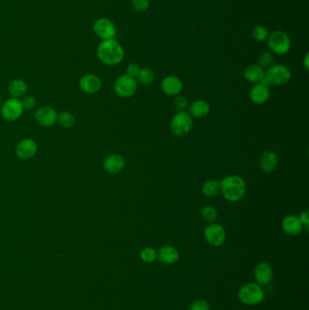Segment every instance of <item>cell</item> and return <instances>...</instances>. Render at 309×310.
<instances>
[{"label": "cell", "mask_w": 309, "mask_h": 310, "mask_svg": "<svg viewBox=\"0 0 309 310\" xmlns=\"http://www.w3.org/2000/svg\"><path fill=\"white\" fill-rule=\"evenodd\" d=\"M97 57L104 64L116 65L125 57V50L115 39L102 40L97 47Z\"/></svg>", "instance_id": "6da1fadb"}, {"label": "cell", "mask_w": 309, "mask_h": 310, "mask_svg": "<svg viewBox=\"0 0 309 310\" xmlns=\"http://www.w3.org/2000/svg\"><path fill=\"white\" fill-rule=\"evenodd\" d=\"M223 197L230 202H240L246 194V182L237 175H229L220 181Z\"/></svg>", "instance_id": "7a4b0ae2"}, {"label": "cell", "mask_w": 309, "mask_h": 310, "mask_svg": "<svg viewBox=\"0 0 309 310\" xmlns=\"http://www.w3.org/2000/svg\"><path fill=\"white\" fill-rule=\"evenodd\" d=\"M265 298V292L257 283H249L241 287L239 291V299L247 306H254L262 302Z\"/></svg>", "instance_id": "3957f363"}, {"label": "cell", "mask_w": 309, "mask_h": 310, "mask_svg": "<svg viewBox=\"0 0 309 310\" xmlns=\"http://www.w3.org/2000/svg\"><path fill=\"white\" fill-rule=\"evenodd\" d=\"M268 44L271 52L277 55H286L291 49V41L287 33L275 30L268 36Z\"/></svg>", "instance_id": "277c9868"}, {"label": "cell", "mask_w": 309, "mask_h": 310, "mask_svg": "<svg viewBox=\"0 0 309 310\" xmlns=\"http://www.w3.org/2000/svg\"><path fill=\"white\" fill-rule=\"evenodd\" d=\"M171 131L178 137L187 135L193 127V119L187 112H178L171 121Z\"/></svg>", "instance_id": "5b68a950"}, {"label": "cell", "mask_w": 309, "mask_h": 310, "mask_svg": "<svg viewBox=\"0 0 309 310\" xmlns=\"http://www.w3.org/2000/svg\"><path fill=\"white\" fill-rule=\"evenodd\" d=\"M265 77L270 85H286L291 79V71L286 65H273L267 69Z\"/></svg>", "instance_id": "8992f818"}, {"label": "cell", "mask_w": 309, "mask_h": 310, "mask_svg": "<svg viewBox=\"0 0 309 310\" xmlns=\"http://www.w3.org/2000/svg\"><path fill=\"white\" fill-rule=\"evenodd\" d=\"M137 87L138 82L136 79L134 77H130L127 74L118 77L113 86L117 96L123 98L133 97L136 93Z\"/></svg>", "instance_id": "52a82bcc"}, {"label": "cell", "mask_w": 309, "mask_h": 310, "mask_svg": "<svg viewBox=\"0 0 309 310\" xmlns=\"http://www.w3.org/2000/svg\"><path fill=\"white\" fill-rule=\"evenodd\" d=\"M93 33L102 40L114 39L116 36V28L112 20L106 17H100L93 22Z\"/></svg>", "instance_id": "ba28073f"}, {"label": "cell", "mask_w": 309, "mask_h": 310, "mask_svg": "<svg viewBox=\"0 0 309 310\" xmlns=\"http://www.w3.org/2000/svg\"><path fill=\"white\" fill-rule=\"evenodd\" d=\"M206 242L214 247H219L224 243L226 240V230L223 226L219 223H211L204 230Z\"/></svg>", "instance_id": "9c48e42d"}, {"label": "cell", "mask_w": 309, "mask_h": 310, "mask_svg": "<svg viewBox=\"0 0 309 310\" xmlns=\"http://www.w3.org/2000/svg\"><path fill=\"white\" fill-rule=\"evenodd\" d=\"M22 103L16 98H10L2 106L1 113L4 119L8 121H15L23 113Z\"/></svg>", "instance_id": "30bf717a"}, {"label": "cell", "mask_w": 309, "mask_h": 310, "mask_svg": "<svg viewBox=\"0 0 309 310\" xmlns=\"http://www.w3.org/2000/svg\"><path fill=\"white\" fill-rule=\"evenodd\" d=\"M182 87L183 85L181 79L175 76H168L161 81V88L162 92L170 97H176L180 94Z\"/></svg>", "instance_id": "8fae6325"}, {"label": "cell", "mask_w": 309, "mask_h": 310, "mask_svg": "<svg viewBox=\"0 0 309 310\" xmlns=\"http://www.w3.org/2000/svg\"><path fill=\"white\" fill-rule=\"evenodd\" d=\"M281 226H282L284 232L289 236L299 235L304 229V226L302 224L301 222L299 221L298 217L295 215L286 216L281 222Z\"/></svg>", "instance_id": "7c38bea8"}, {"label": "cell", "mask_w": 309, "mask_h": 310, "mask_svg": "<svg viewBox=\"0 0 309 310\" xmlns=\"http://www.w3.org/2000/svg\"><path fill=\"white\" fill-rule=\"evenodd\" d=\"M157 258L165 265H172L176 263L180 258V254L173 246L165 245L157 251Z\"/></svg>", "instance_id": "4fadbf2b"}, {"label": "cell", "mask_w": 309, "mask_h": 310, "mask_svg": "<svg viewBox=\"0 0 309 310\" xmlns=\"http://www.w3.org/2000/svg\"><path fill=\"white\" fill-rule=\"evenodd\" d=\"M270 97L269 87L260 83L255 84L249 91V98L255 105H263L269 101Z\"/></svg>", "instance_id": "5bb4252c"}, {"label": "cell", "mask_w": 309, "mask_h": 310, "mask_svg": "<svg viewBox=\"0 0 309 310\" xmlns=\"http://www.w3.org/2000/svg\"><path fill=\"white\" fill-rule=\"evenodd\" d=\"M254 276L257 284L268 285L273 279V270L269 264H267L265 262H261L255 268Z\"/></svg>", "instance_id": "9a60e30c"}, {"label": "cell", "mask_w": 309, "mask_h": 310, "mask_svg": "<svg viewBox=\"0 0 309 310\" xmlns=\"http://www.w3.org/2000/svg\"><path fill=\"white\" fill-rule=\"evenodd\" d=\"M80 88L84 91V93H96L100 91L102 87V82L100 78L97 77L96 75L88 74L84 75L79 82Z\"/></svg>", "instance_id": "2e32d148"}, {"label": "cell", "mask_w": 309, "mask_h": 310, "mask_svg": "<svg viewBox=\"0 0 309 310\" xmlns=\"http://www.w3.org/2000/svg\"><path fill=\"white\" fill-rule=\"evenodd\" d=\"M57 113L51 107H42L35 114L36 122L43 126H52L57 121Z\"/></svg>", "instance_id": "e0dca14e"}, {"label": "cell", "mask_w": 309, "mask_h": 310, "mask_svg": "<svg viewBox=\"0 0 309 310\" xmlns=\"http://www.w3.org/2000/svg\"><path fill=\"white\" fill-rule=\"evenodd\" d=\"M37 152V145L31 139H25L19 141L16 148V155L21 159L28 160L32 158Z\"/></svg>", "instance_id": "ac0fdd59"}, {"label": "cell", "mask_w": 309, "mask_h": 310, "mask_svg": "<svg viewBox=\"0 0 309 310\" xmlns=\"http://www.w3.org/2000/svg\"><path fill=\"white\" fill-rule=\"evenodd\" d=\"M125 166V158L120 154H112L105 158L104 168L109 173L115 174L122 172Z\"/></svg>", "instance_id": "d6986e66"}, {"label": "cell", "mask_w": 309, "mask_h": 310, "mask_svg": "<svg viewBox=\"0 0 309 310\" xmlns=\"http://www.w3.org/2000/svg\"><path fill=\"white\" fill-rule=\"evenodd\" d=\"M277 154L272 151H267L262 153L260 160H259V165L264 173H270L274 172L277 166Z\"/></svg>", "instance_id": "ffe728a7"}, {"label": "cell", "mask_w": 309, "mask_h": 310, "mask_svg": "<svg viewBox=\"0 0 309 310\" xmlns=\"http://www.w3.org/2000/svg\"><path fill=\"white\" fill-rule=\"evenodd\" d=\"M264 76H265L264 69L261 68L258 65H250L247 66L243 74L245 80L254 85L260 83Z\"/></svg>", "instance_id": "44dd1931"}, {"label": "cell", "mask_w": 309, "mask_h": 310, "mask_svg": "<svg viewBox=\"0 0 309 310\" xmlns=\"http://www.w3.org/2000/svg\"><path fill=\"white\" fill-rule=\"evenodd\" d=\"M209 113V105L204 100H197L189 105V113L194 118H203Z\"/></svg>", "instance_id": "7402d4cb"}, {"label": "cell", "mask_w": 309, "mask_h": 310, "mask_svg": "<svg viewBox=\"0 0 309 310\" xmlns=\"http://www.w3.org/2000/svg\"><path fill=\"white\" fill-rule=\"evenodd\" d=\"M220 190H221L220 181L214 179L206 181L202 186V193L206 197H214L219 194Z\"/></svg>", "instance_id": "603a6c76"}, {"label": "cell", "mask_w": 309, "mask_h": 310, "mask_svg": "<svg viewBox=\"0 0 309 310\" xmlns=\"http://www.w3.org/2000/svg\"><path fill=\"white\" fill-rule=\"evenodd\" d=\"M26 91L27 85L24 81L20 79L13 81L8 86V92L14 98L22 97L26 93Z\"/></svg>", "instance_id": "cb8c5ba5"}, {"label": "cell", "mask_w": 309, "mask_h": 310, "mask_svg": "<svg viewBox=\"0 0 309 310\" xmlns=\"http://www.w3.org/2000/svg\"><path fill=\"white\" fill-rule=\"evenodd\" d=\"M269 33L268 29L263 25H257L256 27H254L251 31V36L253 39L257 41L258 43H263L268 39Z\"/></svg>", "instance_id": "d4e9b609"}, {"label": "cell", "mask_w": 309, "mask_h": 310, "mask_svg": "<svg viewBox=\"0 0 309 310\" xmlns=\"http://www.w3.org/2000/svg\"><path fill=\"white\" fill-rule=\"evenodd\" d=\"M137 82L141 85H150L154 80V73L150 68H140V72L136 77Z\"/></svg>", "instance_id": "484cf974"}, {"label": "cell", "mask_w": 309, "mask_h": 310, "mask_svg": "<svg viewBox=\"0 0 309 310\" xmlns=\"http://www.w3.org/2000/svg\"><path fill=\"white\" fill-rule=\"evenodd\" d=\"M201 215L205 222L212 223L217 220V209H215L212 206H205L201 209Z\"/></svg>", "instance_id": "4316f807"}, {"label": "cell", "mask_w": 309, "mask_h": 310, "mask_svg": "<svg viewBox=\"0 0 309 310\" xmlns=\"http://www.w3.org/2000/svg\"><path fill=\"white\" fill-rule=\"evenodd\" d=\"M274 55L271 52H264L261 54L258 60H257V65L260 66L261 68H269L271 65H273Z\"/></svg>", "instance_id": "83f0119b"}, {"label": "cell", "mask_w": 309, "mask_h": 310, "mask_svg": "<svg viewBox=\"0 0 309 310\" xmlns=\"http://www.w3.org/2000/svg\"><path fill=\"white\" fill-rule=\"evenodd\" d=\"M140 258L145 263H153L157 259V251L153 248H145L140 252Z\"/></svg>", "instance_id": "f1b7e54d"}, {"label": "cell", "mask_w": 309, "mask_h": 310, "mask_svg": "<svg viewBox=\"0 0 309 310\" xmlns=\"http://www.w3.org/2000/svg\"><path fill=\"white\" fill-rule=\"evenodd\" d=\"M59 123L64 128H70L75 124V117L68 112H62L59 114Z\"/></svg>", "instance_id": "f546056e"}, {"label": "cell", "mask_w": 309, "mask_h": 310, "mask_svg": "<svg viewBox=\"0 0 309 310\" xmlns=\"http://www.w3.org/2000/svg\"><path fill=\"white\" fill-rule=\"evenodd\" d=\"M173 106L177 112H184L188 106V101L184 97L178 94L173 99Z\"/></svg>", "instance_id": "4dcf8cb0"}, {"label": "cell", "mask_w": 309, "mask_h": 310, "mask_svg": "<svg viewBox=\"0 0 309 310\" xmlns=\"http://www.w3.org/2000/svg\"><path fill=\"white\" fill-rule=\"evenodd\" d=\"M150 7V0H132V8L137 12H145Z\"/></svg>", "instance_id": "1f68e13d"}, {"label": "cell", "mask_w": 309, "mask_h": 310, "mask_svg": "<svg viewBox=\"0 0 309 310\" xmlns=\"http://www.w3.org/2000/svg\"><path fill=\"white\" fill-rule=\"evenodd\" d=\"M189 310H209V303L204 299H198L192 303Z\"/></svg>", "instance_id": "d6a6232c"}, {"label": "cell", "mask_w": 309, "mask_h": 310, "mask_svg": "<svg viewBox=\"0 0 309 310\" xmlns=\"http://www.w3.org/2000/svg\"><path fill=\"white\" fill-rule=\"evenodd\" d=\"M140 67L139 65L135 64V63H132L127 66L126 68V74L129 75L130 77H134L136 79L138 74L140 72Z\"/></svg>", "instance_id": "836d02e7"}, {"label": "cell", "mask_w": 309, "mask_h": 310, "mask_svg": "<svg viewBox=\"0 0 309 310\" xmlns=\"http://www.w3.org/2000/svg\"><path fill=\"white\" fill-rule=\"evenodd\" d=\"M21 103L23 105V108L32 109L36 106V100L34 97H26Z\"/></svg>", "instance_id": "e575fe53"}, {"label": "cell", "mask_w": 309, "mask_h": 310, "mask_svg": "<svg viewBox=\"0 0 309 310\" xmlns=\"http://www.w3.org/2000/svg\"><path fill=\"white\" fill-rule=\"evenodd\" d=\"M297 217L299 219V221L301 222L303 226L307 230L309 224L308 210H304V211H302L301 213L299 214V216H297Z\"/></svg>", "instance_id": "d590c367"}, {"label": "cell", "mask_w": 309, "mask_h": 310, "mask_svg": "<svg viewBox=\"0 0 309 310\" xmlns=\"http://www.w3.org/2000/svg\"><path fill=\"white\" fill-rule=\"evenodd\" d=\"M303 65H304V67H305V70H306V71H308V69H309V54H308V53H306V54H305V57H304V60H303Z\"/></svg>", "instance_id": "8d00e7d4"}, {"label": "cell", "mask_w": 309, "mask_h": 310, "mask_svg": "<svg viewBox=\"0 0 309 310\" xmlns=\"http://www.w3.org/2000/svg\"><path fill=\"white\" fill-rule=\"evenodd\" d=\"M0 103H1V97H0Z\"/></svg>", "instance_id": "74e56055"}]
</instances>
